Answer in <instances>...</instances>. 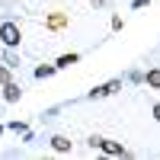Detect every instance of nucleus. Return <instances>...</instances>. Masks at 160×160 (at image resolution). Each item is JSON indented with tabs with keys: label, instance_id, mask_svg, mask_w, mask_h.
<instances>
[{
	"label": "nucleus",
	"instance_id": "f257e3e1",
	"mask_svg": "<svg viewBox=\"0 0 160 160\" xmlns=\"http://www.w3.org/2000/svg\"><path fill=\"white\" fill-rule=\"evenodd\" d=\"M0 42H3L7 48H16V45L22 42V32H19V26L13 22V19L0 22Z\"/></svg>",
	"mask_w": 160,
	"mask_h": 160
},
{
	"label": "nucleus",
	"instance_id": "f03ea898",
	"mask_svg": "<svg viewBox=\"0 0 160 160\" xmlns=\"http://www.w3.org/2000/svg\"><path fill=\"white\" fill-rule=\"evenodd\" d=\"M96 148H99L102 154H109V157H125V154H128L118 141H106V138H99V141H96Z\"/></svg>",
	"mask_w": 160,
	"mask_h": 160
},
{
	"label": "nucleus",
	"instance_id": "7ed1b4c3",
	"mask_svg": "<svg viewBox=\"0 0 160 160\" xmlns=\"http://www.w3.org/2000/svg\"><path fill=\"white\" fill-rule=\"evenodd\" d=\"M115 90H122V80H109L106 87H96V90H90V99H96V96H109V93Z\"/></svg>",
	"mask_w": 160,
	"mask_h": 160
},
{
	"label": "nucleus",
	"instance_id": "20e7f679",
	"mask_svg": "<svg viewBox=\"0 0 160 160\" xmlns=\"http://www.w3.org/2000/svg\"><path fill=\"white\" fill-rule=\"evenodd\" d=\"M19 96H22V90H19V83H16V80L3 83V99H7V102H19Z\"/></svg>",
	"mask_w": 160,
	"mask_h": 160
},
{
	"label": "nucleus",
	"instance_id": "39448f33",
	"mask_svg": "<svg viewBox=\"0 0 160 160\" xmlns=\"http://www.w3.org/2000/svg\"><path fill=\"white\" fill-rule=\"evenodd\" d=\"M51 148H55L58 154H71V148H74V144L64 138V135H55V138H51Z\"/></svg>",
	"mask_w": 160,
	"mask_h": 160
},
{
	"label": "nucleus",
	"instance_id": "423d86ee",
	"mask_svg": "<svg viewBox=\"0 0 160 160\" xmlns=\"http://www.w3.org/2000/svg\"><path fill=\"white\" fill-rule=\"evenodd\" d=\"M141 80H144V83H148V87H154V90H160V68H154V71H148V74H144Z\"/></svg>",
	"mask_w": 160,
	"mask_h": 160
},
{
	"label": "nucleus",
	"instance_id": "0eeeda50",
	"mask_svg": "<svg viewBox=\"0 0 160 160\" xmlns=\"http://www.w3.org/2000/svg\"><path fill=\"white\" fill-rule=\"evenodd\" d=\"M48 29H64V26H68V16H61V13H55V16H48Z\"/></svg>",
	"mask_w": 160,
	"mask_h": 160
},
{
	"label": "nucleus",
	"instance_id": "6e6552de",
	"mask_svg": "<svg viewBox=\"0 0 160 160\" xmlns=\"http://www.w3.org/2000/svg\"><path fill=\"white\" fill-rule=\"evenodd\" d=\"M80 61V55H74V51H71V55H61L58 61H55V68H71V64H77Z\"/></svg>",
	"mask_w": 160,
	"mask_h": 160
},
{
	"label": "nucleus",
	"instance_id": "1a4fd4ad",
	"mask_svg": "<svg viewBox=\"0 0 160 160\" xmlns=\"http://www.w3.org/2000/svg\"><path fill=\"white\" fill-rule=\"evenodd\" d=\"M55 71H58L55 64H38V68H35V77H38V80H45V77H51Z\"/></svg>",
	"mask_w": 160,
	"mask_h": 160
},
{
	"label": "nucleus",
	"instance_id": "9d476101",
	"mask_svg": "<svg viewBox=\"0 0 160 160\" xmlns=\"http://www.w3.org/2000/svg\"><path fill=\"white\" fill-rule=\"evenodd\" d=\"M7 128H10V131H16V135H22V138L29 135V125H26V122H10Z\"/></svg>",
	"mask_w": 160,
	"mask_h": 160
},
{
	"label": "nucleus",
	"instance_id": "9b49d317",
	"mask_svg": "<svg viewBox=\"0 0 160 160\" xmlns=\"http://www.w3.org/2000/svg\"><path fill=\"white\" fill-rule=\"evenodd\" d=\"M3 61H7V68H19V61H16V55H13V48H7Z\"/></svg>",
	"mask_w": 160,
	"mask_h": 160
},
{
	"label": "nucleus",
	"instance_id": "f8f14e48",
	"mask_svg": "<svg viewBox=\"0 0 160 160\" xmlns=\"http://www.w3.org/2000/svg\"><path fill=\"white\" fill-rule=\"evenodd\" d=\"M10 80H13V77H10V68L3 64V68H0V83H10Z\"/></svg>",
	"mask_w": 160,
	"mask_h": 160
},
{
	"label": "nucleus",
	"instance_id": "ddd939ff",
	"mask_svg": "<svg viewBox=\"0 0 160 160\" xmlns=\"http://www.w3.org/2000/svg\"><path fill=\"white\" fill-rule=\"evenodd\" d=\"M154 118H157V122H160V106H154Z\"/></svg>",
	"mask_w": 160,
	"mask_h": 160
}]
</instances>
